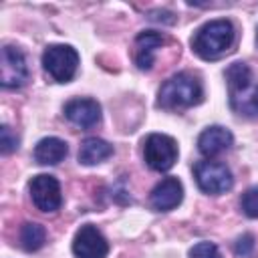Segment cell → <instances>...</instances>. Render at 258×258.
Masks as SVG:
<instances>
[{
    "label": "cell",
    "instance_id": "obj_1",
    "mask_svg": "<svg viewBox=\"0 0 258 258\" xmlns=\"http://www.w3.org/2000/svg\"><path fill=\"white\" fill-rule=\"evenodd\" d=\"M228 99L234 113L242 117H258V81L246 62H232L226 69Z\"/></svg>",
    "mask_w": 258,
    "mask_h": 258
},
{
    "label": "cell",
    "instance_id": "obj_2",
    "mask_svg": "<svg viewBox=\"0 0 258 258\" xmlns=\"http://www.w3.org/2000/svg\"><path fill=\"white\" fill-rule=\"evenodd\" d=\"M234 38H236L234 24L226 18H218V20H210L202 24L196 30L191 38V48L200 58L216 60L232 48Z\"/></svg>",
    "mask_w": 258,
    "mask_h": 258
},
{
    "label": "cell",
    "instance_id": "obj_3",
    "mask_svg": "<svg viewBox=\"0 0 258 258\" xmlns=\"http://www.w3.org/2000/svg\"><path fill=\"white\" fill-rule=\"evenodd\" d=\"M202 97H204V89L196 75L175 73L161 85L157 93V107L165 111H179L198 105Z\"/></svg>",
    "mask_w": 258,
    "mask_h": 258
},
{
    "label": "cell",
    "instance_id": "obj_4",
    "mask_svg": "<svg viewBox=\"0 0 258 258\" xmlns=\"http://www.w3.org/2000/svg\"><path fill=\"white\" fill-rule=\"evenodd\" d=\"M42 67L52 81L69 83L79 69V52L71 44H48L42 52Z\"/></svg>",
    "mask_w": 258,
    "mask_h": 258
},
{
    "label": "cell",
    "instance_id": "obj_5",
    "mask_svg": "<svg viewBox=\"0 0 258 258\" xmlns=\"http://www.w3.org/2000/svg\"><path fill=\"white\" fill-rule=\"evenodd\" d=\"M194 177H196L198 187L204 194H212V196L226 194L234 185L232 171L222 161H212V159L198 161L194 167Z\"/></svg>",
    "mask_w": 258,
    "mask_h": 258
},
{
    "label": "cell",
    "instance_id": "obj_6",
    "mask_svg": "<svg viewBox=\"0 0 258 258\" xmlns=\"http://www.w3.org/2000/svg\"><path fill=\"white\" fill-rule=\"evenodd\" d=\"M143 157L153 171H167L177 161V143L165 133H151L143 141Z\"/></svg>",
    "mask_w": 258,
    "mask_h": 258
},
{
    "label": "cell",
    "instance_id": "obj_7",
    "mask_svg": "<svg viewBox=\"0 0 258 258\" xmlns=\"http://www.w3.org/2000/svg\"><path fill=\"white\" fill-rule=\"evenodd\" d=\"M0 83L4 89H20L28 81V64L24 54L12 46L4 44L2 46V58H0Z\"/></svg>",
    "mask_w": 258,
    "mask_h": 258
},
{
    "label": "cell",
    "instance_id": "obj_8",
    "mask_svg": "<svg viewBox=\"0 0 258 258\" xmlns=\"http://www.w3.org/2000/svg\"><path fill=\"white\" fill-rule=\"evenodd\" d=\"M32 204L40 212H56L62 204V194H60V183L54 175L48 173H38L30 179L28 183Z\"/></svg>",
    "mask_w": 258,
    "mask_h": 258
},
{
    "label": "cell",
    "instance_id": "obj_9",
    "mask_svg": "<svg viewBox=\"0 0 258 258\" xmlns=\"http://www.w3.org/2000/svg\"><path fill=\"white\" fill-rule=\"evenodd\" d=\"M73 252L77 258H105L109 254V242L97 226L85 224L79 228L73 240Z\"/></svg>",
    "mask_w": 258,
    "mask_h": 258
},
{
    "label": "cell",
    "instance_id": "obj_10",
    "mask_svg": "<svg viewBox=\"0 0 258 258\" xmlns=\"http://www.w3.org/2000/svg\"><path fill=\"white\" fill-rule=\"evenodd\" d=\"M183 200V185L177 177H165L161 179L149 196V204L155 212H169L177 208Z\"/></svg>",
    "mask_w": 258,
    "mask_h": 258
},
{
    "label": "cell",
    "instance_id": "obj_11",
    "mask_svg": "<svg viewBox=\"0 0 258 258\" xmlns=\"http://www.w3.org/2000/svg\"><path fill=\"white\" fill-rule=\"evenodd\" d=\"M64 117L73 125L89 129L101 121V105L95 99H73L64 105Z\"/></svg>",
    "mask_w": 258,
    "mask_h": 258
},
{
    "label": "cell",
    "instance_id": "obj_12",
    "mask_svg": "<svg viewBox=\"0 0 258 258\" xmlns=\"http://www.w3.org/2000/svg\"><path fill=\"white\" fill-rule=\"evenodd\" d=\"M232 143H234V135L222 125H212V127L204 129L198 137V149L206 157L220 155L222 151L230 149Z\"/></svg>",
    "mask_w": 258,
    "mask_h": 258
},
{
    "label": "cell",
    "instance_id": "obj_13",
    "mask_svg": "<svg viewBox=\"0 0 258 258\" xmlns=\"http://www.w3.org/2000/svg\"><path fill=\"white\" fill-rule=\"evenodd\" d=\"M165 42V36L155 30H143L135 38V64L141 71H149L155 60V50Z\"/></svg>",
    "mask_w": 258,
    "mask_h": 258
},
{
    "label": "cell",
    "instance_id": "obj_14",
    "mask_svg": "<svg viewBox=\"0 0 258 258\" xmlns=\"http://www.w3.org/2000/svg\"><path fill=\"white\" fill-rule=\"evenodd\" d=\"M69 153V145L58 137H44L34 147V159L40 165H56Z\"/></svg>",
    "mask_w": 258,
    "mask_h": 258
},
{
    "label": "cell",
    "instance_id": "obj_15",
    "mask_svg": "<svg viewBox=\"0 0 258 258\" xmlns=\"http://www.w3.org/2000/svg\"><path fill=\"white\" fill-rule=\"evenodd\" d=\"M113 155V145L101 137H87L79 147V161L83 165H97Z\"/></svg>",
    "mask_w": 258,
    "mask_h": 258
},
{
    "label": "cell",
    "instance_id": "obj_16",
    "mask_svg": "<svg viewBox=\"0 0 258 258\" xmlns=\"http://www.w3.org/2000/svg\"><path fill=\"white\" fill-rule=\"evenodd\" d=\"M46 242V230L44 226L36 224V222H26L20 228V244L26 252H34L38 248H42Z\"/></svg>",
    "mask_w": 258,
    "mask_h": 258
},
{
    "label": "cell",
    "instance_id": "obj_17",
    "mask_svg": "<svg viewBox=\"0 0 258 258\" xmlns=\"http://www.w3.org/2000/svg\"><path fill=\"white\" fill-rule=\"evenodd\" d=\"M240 206H242V212H244L248 218H258V185L248 187V189L242 194Z\"/></svg>",
    "mask_w": 258,
    "mask_h": 258
},
{
    "label": "cell",
    "instance_id": "obj_18",
    "mask_svg": "<svg viewBox=\"0 0 258 258\" xmlns=\"http://www.w3.org/2000/svg\"><path fill=\"white\" fill-rule=\"evenodd\" d=\"M189 258H222V256L214 242H198L189 250Z\"/></svg>",
    "mask_w": 258,
    "mask_h": 258
},
{
    "label": "cell",
    "instance_id": "obj_19",
    "mask_svg": "<svg viewBox=\"0 0 258 258\" xmlns=\"http://www.w3.org/2000/svg\"><path fill=\"white\" fill-rule=\"evenodd\" d=\"M0 149H2V153L4 155H8V153H12L16 147H18V137L12 133V129L8 127V125H2V131H0Z\"/></svg>",
    "mask_w": 258,
    "mask_h": 258
},
{
    "label": "cell",
    "instance_id": "obj_20",
    "mask_svg": "<svg viewBox=\"0 0 258 258\" xmlns=\"http://www.w3.org/2000/svg\"><path fill=\"white\" fill-rule=\"evenodd\" d=\"M254 250V236L252 234H242L236 242H234V254L236 256H250Z\"/></svg>",
    "mask_w": 258,
    "mask_h": 258
}]
</instances>
